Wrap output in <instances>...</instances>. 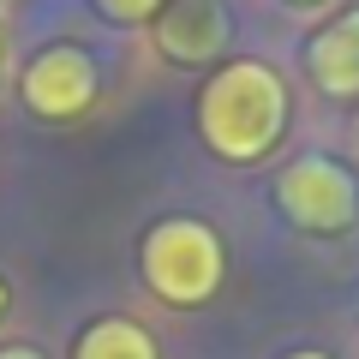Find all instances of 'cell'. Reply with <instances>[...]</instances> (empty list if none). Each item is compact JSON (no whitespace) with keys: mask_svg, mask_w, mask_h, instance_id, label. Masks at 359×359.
<instances>
[{"mask_svg":"<svg viewBox=\"0 0 359 359\" xmlns=\"http://www.w3.org/2000/svg\"><path fill=\"white\" fill-rule=\"evenodd\" d=\"M198 132L228 162H257L287 132V84L264 60H228L198 90Z\"/></svg>","mask_w":359,"mask_h":359,"instance_id":"1","label":"cell"},{"mask_svg":"<svg viewBox=\"0 0 359 359\" xmlns=\"http://www.w3.org/2000/svg\"><path fill=\"white\" fill-rule=\"evenodd\" d=\"M144 282L168 306H204L222 287V240L192 216H168L144 233Z\"/></svg>","mask_w":359,"mask_h":359,"instance_id":"2","label":"cell"},{"mask_svg":"<svg viewBox=\"0 0 359 359\" xmlns=\"http://www.w3.org/2000/svg\"><path fill=\"white\" fill-rule=\"evenodd\" d=\"M276 204L294 228L306 233H341L359 216V180L335 156H299L276 180Z\"/></svg>","mask_w":359,"mask_h":359,"instance_id":"3","label":"cell"},{"mask_svg":"<svg viewBox=\"0 0 359 359\" xmlns=\"http://www.w3.org/2000/svg\"><path fill=\"white\" fill-rule=\"evenodd\" d=\"M25 102L42 120H72L96 102V60L84 48H42L25 66Z\"/></svg>","mask_w":359,"mask_h":359,"instance_id":"4","label":"cell"},{"mask_svg":"<svg viewBox=\"0 0 359 359\" xmlns=\"http://www.w3.org/2000/svg\"><path fill=\"white\" fill-rule=\"evenodd\" d=\"M306 66H311V84L323 96H359V13H341L335 25H323L306 48Z\"/></svg>","mask_w":359,"mask_h":359,"instance_id":"5","label":"cell"},{"mask_svg":"<svg viewBox=\"0 0 359 359\" xmlns=\"http://www.w3.org/2000/svg\"><path fill=\"white\" fill-rule=\"evenodd\" d=\"M222 36H228V13H222L216 0H174L156 18V42L174 60H210L222 48Z\"/></svg>","mask_w":359,"mask_h":359,"instance_id":"6","label":"cell"},{"mask_svg":"<svg viewBox=\"0 0 359 359\" xmlns=\"http://www.w3.org/2000/svg\"><path fill=\"white\" fill-rule=\"evenodd\" d=\"M72 359H156V341L132 318H102V323H90L78 335Z\"/></svg>","mask_w":359,"mask_h":359,"instance_id":"7","label":"cell"},{"mask_svg":"<svg viewBox=\"0 0 359 359\" xmlns=\"http://www.w3.org/2000/svg\"><path fill=\"white\" fill-rule=\"evenodd\" d=\"M108 18H120V25H144V18L162 13V0H96Z\"/></svg>","mask_w":359,"mask_h":359,"instance_id":"8","label":"cell"},{"mask_svg":"<svg viewBox=\"0 0 359 359\" xmlns=\"http://www.w3.org/2000/svg\"><path fill=\"white\" fill-rule=\"evenodd\" d=\"M0 359H42V353H36V347H6Z\"/></svg>","mask_w":359,"mask_h":359,"instance_id":"9","label":"cell"},{"mask_svg":"<svg viewBox=\"0 0 359 359\" xmlns=\"http://www.w3.org/2000/svg\"><path fill=\"white\" fill-rule=\"evenodd\" d=\"M287 359H330V353H287Z\"/></svg>","mask_w":359,"mask_h":359,"instance_id":"10","label":"cell"},{"mask_svg":"<svg viewBox=\"0 0 359 359\" xmlns=\"http://www.w3.org/2000/svg\"><path fill=\"white\" fill-rule=\"evenodd\" d=\"M0 318H6V282H0Z\"/></svg>","mask_w":359,"mask_h":359,"instance_id":"11","label":"cell"},{"mask_svg":"<svg viewBox=\"0 0 359 359\" xmlns=\"http://www.w3.org/2000/svg\"><path fill=\"white\" fill-rule=\"evenodd\" d=\"M294 6H311V0H294Z\"/></svg>","mask_w":359,"mask_h":359,"instance_id":"12","label":"cell"}]
</instances>
